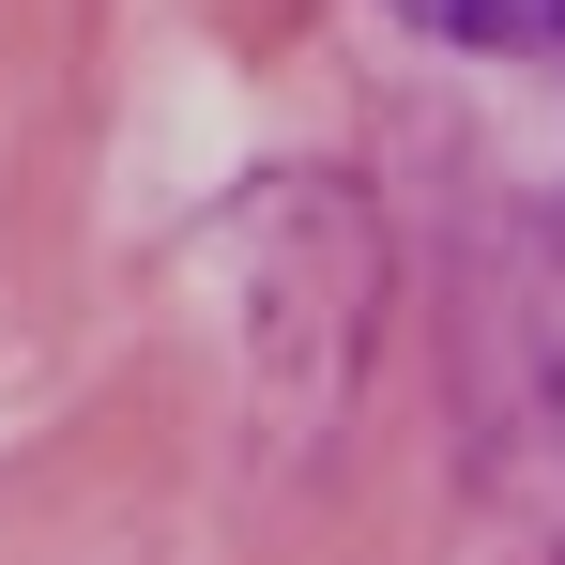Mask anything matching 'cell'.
Returning a JSON list of instances; mask_svg holds the SVG:
<instances>
[{
  "label": "cell",
  "instance_id": "6da1fadb",
  "mask_svg": "<svg viewBox=\"0 0 565 565\" xmlns=\"http://www.w3.org/2000/svg\"><path fill=\"white\" fill-rule=\"evenodd\" d=\"M413 31H444V46H551L565 0H397Z\"/></svg>",
  "mask_w": 565,
  "mask_h": 565
}]
</instances>
